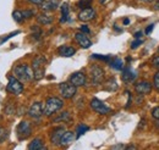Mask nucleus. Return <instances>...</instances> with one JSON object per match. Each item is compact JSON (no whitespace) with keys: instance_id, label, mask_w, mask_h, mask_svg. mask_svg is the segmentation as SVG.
I'll use <instances>...</instances> for the list:
<instances>
[{"instance_id":"nucleus-1","label":"nucleus","mask_w":159,"mask_h":150,"mask_svg":"<svg viewBox=\"0 0 159 150\" xmlns=\"http://www.w3.org/2000/svg\"><path fill=\"white\" fill-rule=\"evenodd\" d=\"M14 76L20 79L22 83L25 82H30L34 78V73H33V68H31L28 65L26 64H21V65H17L15 66L14 68Z\"/></svg>"},{"instance_id":"nucleus-2","label":"nucleus","mask_w":159,"mask_h":150,"mask_svg":"<svg viewBox=\"0 0 159 150\" xmlns=\"http://www.w3.org/2000/svg\"><path fill=\"white\" fill-rule=\"evenodd\" d=\"M62 106H64V101L61 99L57 98V96L48 98L45 104H44V115L45 116H52L55 113H58Z\"/></svg>"},{"instance_id":"nucleus-3","label":"nucleus","mask_w":159,"mask_h":150,"mask_svg":"<svg viewBox=\"0 0 159 150\" xmlns=\"http://www.w3.org/2000/svg\"><path fill=\"white\" fill-rule=\"evenodd\" d=\"M45 64H47V59L44 56H42V55L37 56L33 60V62H32V68H33V73H34V79L39 81V79L43 78Z\"/></svg>"},{"instance_id":"nucleus-4","label":"nucleus","mask_w":159,"mask_h":150,"mask_svg":"<svg viewBox=\"0 0 159 150\" xmlns=\"http://www.w3.org/2000/svg\"><path fill=\"white\" fill-rule=\"evenodd\" d=\"M6 90L14 95H20L23 92V84L20 79H17L15 76L9 77V82L6 86Z\"/></svg>"},{"instance_id":"nucleus-5","label":"nucleus","mask_w":159,"mask_h":150,"mask_svg":"<svg viewBox=\"0 0 159 150\" xmlns=\"http://www.w3.org/2000/svg\"><path fill=\"white\" fill-rule=\"evenodd\" d=\"M60 94L62 95L64 99H71L75 96V94L77 92V87L74 86L72 83H61L59 86Z\"/></svg>"},{"instance_id":"nucleus-6","label":"nucleus","mask_w":159,"mask_h":150,"mask_svg":"<svg viewBox=\"0 0 159 150\" xmlns=\"http://www.w3.org/2000/svg\"><path fill=\"white\" fill-rule=\"evenodd\" d=\"M91 108H92L93 111H96L99 115H108V113H111V109L109 106H107L102 100L97 99V98L91 100Z\"/></svg>"},{"instance_id":"nucleus-7","label":"nucleus","mask_w":159,"mask_h":150,"mask_svg":"<svg viewBox=\"0 0 159 150\" xmlns=\"http://www.w3.org/2000/svg\"><path fill=\"white\" fill-rule=\"evenodd\" d=\"M16 133H17V137L20 140H23L26 138H28L32 133V127L30 125V122L27 121H21L16 128Z\"/></svg>"},{"instance_id":"nucleus-8","label":"nucleus","mask_w":159,"mask_h":150,"mask_svg":"<svg viewBox=\"0 0 159 150\" xmlns=\"http://www.w3.org/2000/svg\"><path fill=\"white\" fill-rule=\"evenodd\" d=\"M89 75H91L92 83L94 86H98L104 79V70L100 68L99 66H92L91 70H89Z\"/></svg>"},{"instance_id":"nucleus-9","label":"nucleus","mask_w":159,"mask_h":150,"mask_svg":"<svg viewBox=\"0 0 159 150\" xmlns=\"http://www.w3.org/2000/svg\"><path fill=\"white\" fill-rule=\"evenodd\" d=\"M96 17V11L93 7H84L80 11L79 14V20L82 22H88V21H92V20Z\"/></svg>"},{"instance_id":"nucleus-10","label":"nucleus","mask_w":159,"mask_h":150,"mask_svg":"<svg viewBox=\"0 0 159 150\" xmlns=\"http://www.w3.org/2000/svg\"><path fill=\"white\" fill-rule=\"evenodd\" d=\"M135 90L136 93L139 95H146V94H149L152 92V84L147 81H141L139 83H136L135 86Z\"/></svg>"},{"instance_id":"nucleus-11","label":"nucleus","mask_w":159,"mask_h":150,"mask_svg":"<svg viewBox=\"0 0 159 150\" xmlns=\"http://www.w3.org/2000/svg\"><path fill=\"white\" fill-rule=\"evenodd\" d=\"M43 113H44V108L40 103H33L28 109V115L32 118H39Z\"/></svg>"},{"instance_id":"nucleus-12","label":"nucleus","mask_w":159,"mask_h":150,"mask_svg":"<svg viewBox=\"0 0 159 150\" xmlns=\"http://www.w3.org/2000/svg\"><path fill=\"white\" fill-rule=\"evenodd\" d=\"M75 39H76V42L79 43L80 46L83 48V49H88V48L92 45L91 39L87 37L86 33H83V32H77V33L75 34Z\"/></svg>"},{"instance_id":"nucleus-13","label":"nucleus","mask_w":159,"mask_h":150,"mask_svg":"<svg viewBox=\"0 0 159 150\" xmlns=\"http://www.w3.org/2000/svg\"><path fill=\"white\" fill-rule=\"evenodd\" d=\"M70 83H72L74 86H76V87H82V86H84L86 84V75L83 73V72H75V73H72L71 77H70Z\"/></svg>"},{"instance_id":"nucleus-14","label":"nucleus","mask_w":159,"mask_h":150,"mask_svg":"<svg viewBox=\"0 0 159 150\" xmlns=\"http://www.w3.org/2000/svg\"><path fill=\"white\" fill-rule=\"evenodd\" d=\"M65 133V128L64 127H57L54 128L52 133H50V140L54 145H60V142H61V138Z\"/></svg>"},{"instance_id":"nucleus-15","label":"nucleus","mask_w":159,"mask_h":150,"mask_svg":"<svg viewBox=\"0 0 159 150\" xmlns=\"http://www.w3.org/2000/svg\"><path fill=\"white\" fill-rule=\"evenodd\" d=\"M76 138H77V137H76V134H75L74 132L65 131L64 135H62V138H61V142H60V147H64V148H66V147L71 145Z\"/></svg>"},{"instance_id":"nucleus-16","label":"nucleus","mask_w":159,"mask_h":150,"mask_svg":"<svg viewBox=\"0 0 159 150\" xmlns=\"http://www.w3.org/2000/svg\"><path fill=\"white\" fill-rule=\"evenodd\" d=\"M121 78H122V81H124V83L130 84V83H132V82L137 78V73H136V71H134L132 68L127 67V68H124Z\"/></svg>"},{"instance_id":"nucleus-17","label":"nucleus","mask_w":159,"mask_h":150,"mask_svg":"<svg viewBox=\"0 0 159 150\" xmlns=\"http://www.w3.org/2000/svg\"><path fill=\"white\" fill-rule=\"evenodd\" d=\"M59 6V0H44L43 4H40V9L43 11H54Z\"/></svg>"},{"instance_id":"nucleus-18","label":"nucleus","mask_w":159,"mask_h":150,"mask_svg":"<svg viewBox=\"0 0 159 150\" xmlns=\"http://www.w3.org/2000/svg\"><path fill=\"white\" fill-rule=\"evenodd\" d=\"M58 53H59L60 56L64 57H71L72 55H75L76 50L72 48V46H69V45H62L58 49Z\"/></svg>"},{"instance_id":"nucleus-19","label":"nucleus","mask_w":159,"mask_h":150,"mask_svg":"<svg viewBox=\"0 0 159 150\" xmlns=\"http://www.w3.org/2000/svg\"><path fill=\"white\" fill-rule=\"evenodd\" d=\"M28 149L30 150H43V149H45L44 142H43L40 138H36V139H33V140L30 143Z\"/></svg>"},{"instance_id":"nucleus-20","label":"nucleus","mask_w":159,"mask_h":150,"mask_svg":"<svg viewBox=\"0 0 159 150\" xmlns=\"http://www.w3.org/2000/svg\"><path fill=\"white\" fill-rule=\"evenodd\" d=\"M37 22L43 24V26H48V24L53 23V17L47 15V14H40V15L37 16Z\"/></svg>"},{"instance_id":"nucleus-21","label":"nucleus","mask_w":159,"mask_h":150,"mask_svg":"<svg viewBox=\"0 0 159 150\" xmlns=\"http://www.w3.org/2000/svg\"><path fill=\"white\" fill-rule=\"evenodd\" d=\"M69 14H70V7H69V4H62L61 5V19H60V22L64 23L69 20Z\"/></svg>"},{"instance_id":"nucleus-22","label":"nucleus","mask_w":159,"mask_h":150,"mask_svg":"<svg viewBox=\"0 0 159 150\" xmlns=\"http://www.w3.org/2000/svg\"><path fill=\"white\" fill-rule=\"evenodd\" d=\"M72 118H71V116H70V113H67V111H65V113H59V116H57L54 120H53V122H70Z\"/></svg>"},{"instance_id":"nucleus-23","label":"nucleus","mask_w":159,"mask_h":150,"mask_svg":"<svg viewBox=\"0 0 159 150\" xmlns=\"http://www.w3.org/2000/svg\"><path fill=\"white\" fill-rule=\"evenodd\" d=\"M110 66L114 68V70H122V66H124V62H122V60L121 59H114V60H111L110 61Z\"/></svg>"},{"instance_id":"nucleus-24","label":"nucleus","mask_w":159,"mask_h":150,"mask_svg":"<svg viewBox=\"0 0 159 150\" xmlns=\"http://www.w3.org/2000/svg\"><path fill=\"white\" fill-rule=\"evenodd\" d=\"M105 88H107L108 90H111V92L116 90V89H118V84H116V81H115L114 78L109 79V81L107 82V86H105Z\"/></svg>"},{"instance_id":"nucleus-25","label":"nucleus","mask_w":159,"mask_h":150,"mask_svg":"<svg viewBox=\"0 0 159 150\" xmlns=\"http://www.w3.org/2000/svg\"><path fill=\"white\" fill-rule=\"evenodd\" d=\"M12 17H14V20H15L17 23H21V22L25 21V17H23V15H22V11H20V10L14 11V12H12Z\"/></svg>"},{"instance_id":"nucleus-26","label":"nucleus","mask_w":159,"mask_h":150,"mask_svg":"<svg viewBox=\"0 0 159 150\" xmlns=\"http://www.w3.org/2000/svg\"><path fill=\"white\" fill-rule=\"evenodd\" d=\"M88 130H89V127H88V126H86V125H79V126H77V130H76V133H77V134H76V137H77V138L81 137L82 134H84Z\"/></svg>"},{"instance_id":"nucleus-27","label":"nucleus","mask_w":159,"mask_h":150,"mask_svg":"<svg viewBox=\"0 0 159 150\" xmlns=\"http://www.w3.org/2000/svg\"><path fill=\"white\" fill-rule=\"evenodd\" d=\"M93 0H80L77 2V6L81 7V9H84V7H89L91 4H92Z\"/></svg>"},{"instance_id":"nucleus-28","label":"nucleus","mask_w":159,"mask_h":150,"mask_svg":"<svg viewBox=\"0 0 159 150\" xmlns=\"http://www.w3.org/2000/svg\"><path fill=\"white\" fill-rule=\"evenodd\" d=\"M22 15H23L25 20H28L31 19L32 16H34V11L33 10H23L22 11Z\"/></svg>"},{"instance_id":"nucleus-29","label":"nucleus","mask_w":159,"mask_h":150,"mask_svg":"<svg viewBox=\"0 0 159 150\" xmlns=\"http://www.w3.org/2000/svg\"><path fill=\"white\" fill-rule=\"evenodd\" d=\"M6 138H7V131L5 128H1L0 127V143H2Z\"/></svg>"},{"instance_id":"nucleus-30","label":"nucleus","mask_w":159,"mask_h":150,"mask_svg":"<svg viewBox=\"0 0 159 150\" xmlns=\"http://www.w3.org/2000/svg\"><path fill=\"white\" fill-rule=\"evenodd\" d=\"M153 87L159 92V71L154 75V78H153Z\"/></svg>"},{"instance_id":"nucleus-31","label":"nucleus","mask_w":159,"mask_h":150,"mask_svg":"<svg viewBox=\"0 0 159 150\" xmlns=\"http://www.w3.org/2000/svg\"><path fill=\"white\" fill-rule=\"evenodd\" d=\"M142 43H143V40H142L141 38H136V40L132 42V44H131V49H136V48H139Z\"/></svg>"},{"instance_id":"nucleus-32","label":"nucleus","mask_w":159,"mask_h":150,"mask_svg":"<svg viewBox=\"0 0 159 150\" xmlns=\"http://www.w3.org/2000/svg\"><path fill=\"white\" fill-rule=\"evenodd\" d=\"M152 117L153 118H156V120H159V106H157V108H154L153 110H152Z\"/></svg>"},{"instance_id":"nucleus-33","label":"nucleus","mask_w":159,"mask_h":150,"mask_svg":"<svg viewBox=\"0 0 159 150\" xmlns=\"http://www.w3.org/2000/svg\"><path fill=\"white\" fill-rule=\"evenodd\" d=\"M152 65H153V67H156V68H158L159 70V55L158 56L153 57V60H152Z\"/></svg>"},{"instance_id":"nucleus-34","label":"nucleus","mask_w":159,"mask_h":150,"mask_svg":"<svg viewBox=\"0 0 159 150\" xmlns=\"http://www.w3.org/2000/svg\"><path fill=\"white\" fill-rule=\"evenodd\" d=\"M93 57H96V59H99V60H104V61H110V57L109 56H100L98 54H94Z\"/></svg>"},{"instance_id":"nucleus-35","label":"nucleus","mask_w":159,"mask_h":150,"mask_svg":"<svg viewBox=\"0 0 159 150\" xmlns=\"http://www.w3.org/2000/svg\"><path fill=\"white\" fill-rule=\"evenodd\" d=\"M81 32H83V33H86V34H88L89 33V29H88V27L87 26H81Z\"/></svg>"},{"instance_id":"nucleus-36","label":"nucleus","mask_w":159,"mask_h":150,"mask_svg":"<svg viewBox=\"0 0 159 150\" xmlns=\"http://www.w3.org/2000/svg\"><path fill=\"white\" fill-rule=\"evenodd\" d=\"M154 28V24H149L147 28H146V34H149L151 32H152V29Z\"/></svg>"},{"instance_id":"nucleus-37","label":"nucleus","mask_w":159,"mask_h":150,"mask_svg":"<svg viewBox=\"0 0 159 150\" xmlns=\"http://www.w3.org/2000/svg\"><path fill=\"white\" fill-rule=\"evenodd\" d=\"M31 4H34V5H40V4H43V1L44 0H28Z\"/></svg>"},{"instance_id":"nucleus-38","label":"nucleus","mask_w":159,"mask_h":150,"mask_svg":"<svg viewBox=\"0 0 159 150\" xmlns=\"http://www.w3.org/2000/svg\"><path fill=\"white\" fill-rule=\"evenodd\" d=\"M125 148H127V147H125L122 144H118V145H114L113 147V149H125Z\"/></svg>"},{"instance_id":"nucleus-39","label":"nucleus","mask_w":159,"mask_h":150,"mask_svg":"<svg viewBox=\"0 0 159 150\" xmlns=\"http://www.w3.org/2000/svg\"><path fill=\"white\" fill-rule=\"evenodd\" d=\"M142 34H143V32H141V31H139V32H136V33H135V38H141Z\"/></svg>"},{"instance_id":"nucleus-40","label":"nucleus","mask_w":159,"mask_h":150,"mask_svg":"<svg viewBox=\"0 0 159 150\" xmlns=\"http://www.w3.org/2000/svg\"><path fill=\"white\" fill-rule=\"evenodd\" d=\"M154 10L159 11V0H157V1H156V4H154Z\"/></svg>"},{"instance_id":"nucleus-41","label":"nucleus","mask_w":159,"mask_h":150,"mask_svg":"<svg viewBox=\"0 0 159 150\" xmlns=\"http://www.w3.org/2000/svg\"><path fill=\"white\" fill-rule=\"evenodd\" d=\"M109 1H111V0H99V2L102 5H105V4H108Z\"/></svg>"},{"instance_id":"nucleus-42","label":"nucleus","mask_w":159,"mask_h":150,"mask_svg":"<svg viewBox=\"0 0 159 150\" xmlns=\"http://www.w3.org/2000/svg\"><path fill=\"white\" fill-rule=\"evenodd\" d=\"M141 2H147V4H149V2H152L153 0H139Z\"/></svg>"},{"instance_id":"nucleus-43","label":"nucleus","mask_w":159,"mask_h":150,"mask_svg":"<svg viewBox=\"0 0 159 150\" xmlns=\"http://www.w3.org/2000/svg\"><path fill=\"white\" fill-rule=\"evenodd\" d=\"M129 23H130V20H129V19L124 20V24H129Z\"/></svg>"},{"instance_id":"nucleus-44","label":"nucleus","mask_w":159,"mask_h":150,"mask_svg":"<svg viewBox=\"0 0 159 150\" xmlns=\"http://www.w3.org/2000/svg\"><path fill=\"white\" fill-rule=\"evenodd\" d=\"M158 53H159V48H158Z\"/></svg>"}]
</instances>
